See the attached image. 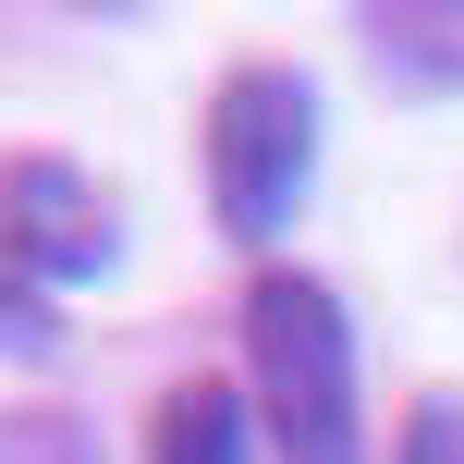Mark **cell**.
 <instances>
[{
    "label": "cell",
    "mask_w": 464,
    "mask_h": 464,
    "mask_svg": "<svg viewBox=\"0 0 464 464\" xmlns=\"http://www.w3.org/2000/svg\"><path fill=\"white\" fill-rule=\"evenodd\" d=\"M245 379H256V428H269L281 464H367L354 330H343V305H330V281L256 269V294H245Z\"/></svg>",
    "instance_id": "6da1fadb"
},
{
    "label": "cell",
    "mask_w": 464,
    "mask_h": 464,
    "mask_svg": "<svg viewBox=\"0 0 464 464\" xmlns=\"http://www.w3.org/2000/svg\"><path fill=\"white\" fill-rule=\"evenodd\" d=\"M305 160H318V98H305V73H281V62L220 73V98H208V196H220L232 245H269V232L294 220Z\"/></svg>",
    "instance_id": "7a4b0ae2"
},
{
    "label": "cell",
    "mask_w": 464,
    "mask_h": 464,
    "mask_svg": "<svg viewBox=\"0 0 464 464\" xmlns=\"http://www.w3.org/2000/svg\"><path fill=\"white\" fill-rule=\"evenodd\" d=\"M147 464H245V392H232V379H184V392L160 403Z\"/></svg>",
    "instance_id": "3957f363"
},
{
    "label": "cell",
    "mask_w": 464,
    "mask_h": 464,
    "mask_svg": "<svg viewBox=\"0 0 464 464\" xmlns=\"http://www.w3.org/2000/svg\"><path fill=\"white\" fill-rule=\"evenodd\" d=\"M0 464H86L73 416H0Z\"/></svg>",
    "instance_id": "277c9868"
},
{
    "label": "cell",
    "mask_w": 464,
    "mask_h": 464,
    "mask_svg": "<svg viewBox=\"0 0 464 464\" xmlns=\"http://www.w3.org/2000/svg\"><path fill=\"white\" fill-rule=\"evenodd\" d=\"M403 464H464V403H416V452Z\"/></svg>",
    "instance_id": "5b68a950"
}]
</instances>
